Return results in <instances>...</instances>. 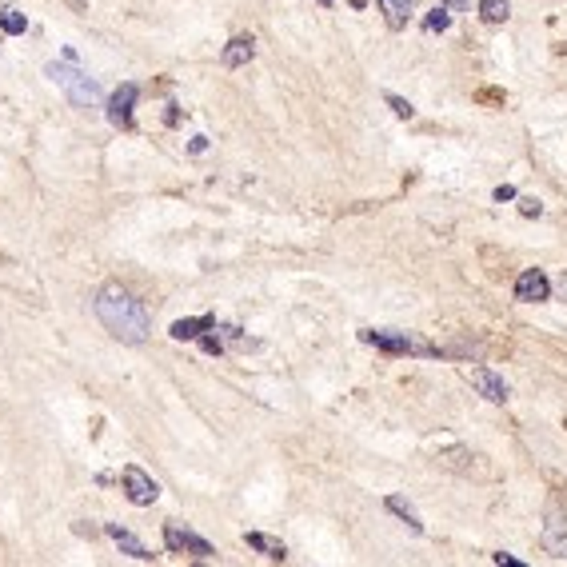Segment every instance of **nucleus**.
I'll list each match as a JSON object with an SVG mask.
<instances>
[{"mask_svg": "<svg viewBox=\"0 0 567 567\" xmlns=\"http://www.w3.org/2000/svg\"><path fill=\"white\" fill-rule=\"evenodd\" d=\"M208 328H216V320H212V316H196V320H176L168 332H172V340H200Z\"/></svg>", "mask_w": 567, "mask_h": 567, "instance_id": "obj_12", "label": "nucleus"}, {"mask_svg": "<svg viewBox=\"0 0 567 567\" xmlns=\"http://www.w3.org/2000/svg\"><path fill=\"white\" fill-rule=\"evenodd\" d=\"M439 4H448V8H468L471 0H439Z\"/></svg>", "mask_w": 567, "mask_h": 567, "instance_id": "obj_24", "label": "nucleus"}, {"mask_svg": "<svg viewBox=\"0 0 567 567\" xmlns=\"http://www.w3.org/2000/svg\"><path fill=\"white\" fill-rule=\"evenodd\" d=\"M384 4V12H388V24L391 28H404L407 24V12L416 8V0H380Z\"/></svg>", "mask_w": 567, "mask_h": 567, "instance_id": "obj_15", "label": "nucleus"}, {"mask_svg": "<svg viewBox=\"0 0 567 567\" xmlns=\"http://www.w3.org/2000/svg\"><path fill=\"white\" fill-rule=\"evenodd\" d=\"M164 548L168 551H188V555H196V559H212V555H216V548H212L204 535L188 532V527H180V523H168V527H164Z\"/></svg>", "mask_w": 567, "mask_h": 567, "instance_id": "obj_4", "label": "nucleus"}, {"mask_svg": "<svg viewBox=\"0 0 567 567\" xmlns=\"http://www.w3.org/2000/svg\"><path fill=\"white\" fill-rule=\"evenodd\" d=\"M92 312L96 320L108 328V336H116L120 344H144L148 332H152V316L148 308L120 284H104L92 300Z\"/></svg>", "mask_w": 567, "mask_h": 567, "instance_id": "obj_1", "label": "nucleus"}, {"mask_svg": "<svg viewBox=\"0 0 567 567\" xmlns=\"http://www.w3.org/2000/svg\"><path fill=\"white\" fill-rule=\"evenodd\" d=\"M548 296H551V284H548V276L539 272V268L519 272V280H516V300H523V304H539V300H548Z\"/></svg>", "mask_w": 567, "mask_h": 567, "instance_id": "obj_7", "label": "nucleus"}, {"mask_svg": "<svg viewBox=\"0 0 567 567\" xmlns=\"http://www.w3.org/2000/svg\"><path fill=\"white\" fill-rule=\"evenodd\" d=\"M391 104V112L400 116V120H412V116H416V108H412V104H407L404 96H396V92H388V96H384Z\"/></svg>", "mask_w": 567, "mask_h": 567, "instance_id": "obj_19", "label": "nucleus"}, {"mask_svg": "<svg viewBox=\"0 0 567 567\" xmlns=\"http://www.w3.org/2000/svg\"><path fill=\"white\" fill-rule=\"evenodd\" d=\"M348 4H352V8H368V0H348Z\"/></svg>", "mask_w": 567, "mask_h": 567, "instance_id": "obj_25", "label": "nucleus"}, {"mask_svg": "<svg viewBox=\"0 0 567 567\" xmlns=\"http://www.w3.org/2000/svg\"><path fill=\"white\" fill-rule=\"evenodd\" d=\"M468 380H471V388L480 391L484 400H491V404H503V400H507V384H503V375H496L491 368H468Z\"/></svg>", "mask_w": 567, "mask_h": 567, "instance_id": "obj_8", "label": "nucleus"}, {"mask_svg": "<svg viewBox=\"0 0 567 567\" xmlns=\"http://www.w3.org/2000/svg\"><path fill=\"white\" fill-rule=\"evenodd\" d=\"M244 539H248V548L264 551L268 559H288V548H284L280 539H272V535H264V532H248Z\"/></svg>", "mask_w": 567, "mask_h": 567, "instance_id": "obj_13", "label": "nucleus"}, {"mask_svg": "<svg viewBox=\"0 0 567 567\" xmlns=\"http://www.w3.org/2000/svg\"><path fill=\"white\" fill-rule=\"evenodd\" d=\"M491 559H496V564H507V567H519V559H516V555H507V551H500V555H491Z\"/></svg>", "mask_w": 567, "mask_h": 567, "instance_id": "obj_23", "label": "nucleus"}, {"mask_svg": "<svg viewBox=\"0 0 567 567\" xmlns=\"http://www.w3.org/2000/svg\"><path fill=\"white\" fill-rule=\"evenodd\" d=\"M543 548H548L555 559H567V523L559 516L548 519V527H543Z\"/></svg>", "mask_w": 567, "mask_h": 567, "instance_id": "obj_11", "label": "nucleus"}, {"mask_svg": "<svg viewBox=\"0 0 567 567\" xmlns=\"http://www.w3.org/2000/svg\"><path fill=\"white\" fill-rule=\"evenodd\" d=\"M136 96H140V88L136 84H120L112 96H108V124L112 128H132V108H136Z\"/></svg>", "mask_w": 567, "mask_h": 567, "instance_id": "obj_6", "label": "nucleus"}, {"mask_svg": "<svg viewBox=\"0 0 567 567\" xmlns=\"http://www.w3.org/2000/svg\"><path fill=\"white\" fill-rule=\"evenodd\" d=\"M388 511L391 516H400L407 523V527H412V532L420 535L423 532V523H420V516H416V507H412V503L404 500V496H388Z\"/></svg>", "mask_w": 567, "mask_h": 567, "instance_id": "obj_14", "label": "nucleus"}, {"mask_svg": "<svg viewBox=\"0 0 567 567\" xmlns=\"http://www.w3.org/2000/svg\"><path fill=\"white\" fill-rule=\"evenodd\" d=\"M496 200H516V188H511V184H500V188H496Z\"/></svg>", "mask_w": 567, "mask_h": 567, "instance_id": "obj_22", "label": "nucleus"}, {"mask_svg": "<svg viewBox=\"0 0 567 567\" xmlns=\"http://www.w3.org/2000/svg\"><path fill=\"white\" fill-rule=\"evenodd\" d=\"M124 496H128L136 507H148V503H156V496H160V484L148 475L144 468H124Z\"/></svg>", "mask_w": 567, "mask_h": 567, "instance_id": "obj_5", "label": "nucleus"}, {"mask_svg": "<svg viewBox=\"0 0 567 567\" xmlns=\"http://www.w3.org/2000/svg\"><path fill=\"white\" fill-rule=\"evenodd\" d=\"M24 28H28L24 12H17V8H4V12H0V33L4 36H20Z\"/></svg>", "mask_w": 567, "mask_h": 567, "instance_id": "obj_18", "label": "nucleus"}, {"mask_svg": "<svg viewBox=\"0 0 567 567\" xmlns=\"http://www.w3.org/2000/svg\"><path fill=\"white\" fill-rule=\"evenodd\" d=\"M359 340L375 344L380 352H391V356H404V352H412V356H439L436 344L420 340V336H412V332H375V328H364Z\"/></svg>", "mask_w": 567, "mask_h": 567, "instance_id": "obj_3", "label": "nucleus"}, {"mask_svg": "<svg viewBox=\"0 0 567 567\" xmlns=\"http://www.w3.org/2000/svg\"><path fill=\"white\" fill-rule=\"evenodd\" d=\"M200 348H204L208 356H220V352H224V340H220V336H200Z\"/></svg>", "mask_w": 567, "mask_h": 567, "instance_id": "obj_20", "label": "nucleus"}, {"mask_svg": "<svg viewBox=\"0 0 567 567\" xmlns=\"http://www.w3.org/2000/svg\"><path fill=\"white\" fill-rule=\"evenodd\" d=\"M480 17H484V24H503L511 17V4L507 0H480Z\"/></svg>", "mask_w": 567, "mask_h": 567, "instance_id": "obj_16", "label": "nucleus"}, {"mask_svg": "<svg viewBox=\"0 0 567 567\" xmlns=\"http://www.w3.org/2000/svg\"><path fill=\"white\" fill-rule=\"evenodd\" d=\"M252 56H256V40H252V36H236V40H228V49L220 52V65L240 68V65H248Z\"/></svg>", "mask_w": 567, "mask_h": 567, "instance_id": "obj_10", "label": "nucleus"}, {"mask_svg": "<svg viewBox=\"0 0 567 567\" xmlns=\"http://www.w3.org/2000/svg\"><path fill=\"white\" fill-rule=\"evenodd\" d=\"M44 76H49L56 88H65V96L72 100V108H96L100 104V84L84 72V68H76V56L72 52H65V60H52L49 68H44Z\"/></svg>", "mask_w": 567, "mask_h": 567, "instance_id": "obj_2", "label": "nucleus"}, {"mask_svg": "<svg viewBox=\"0 0 567 567\" xmlns=\"http://www.w3.org/2000/svg\"><path fill=\"white\" fill-rule=\"evenodd\" d=\"M519 212H523V216H539V212H543V204H539V200H523V204H519Z\"/></svg>", "mask_w": 567, "mask_h": 567, "instance_id": "obj_21", "label": "nucleus"}, {"mask_svg": "<svg viewBox=\"0 0 567 567\" xmlns=\"http://www.w3.org/2000/svg\"><path fill=\"white\" fill-rule=\"evenodd\" d=\"M104 532H108V539H112L124 555H132V559H140V564H152V559H156V555H152V548H144V543L128 532V527H120V523H104Z\"/></svg>", "mask_w": 567, "mask_h": 567, "instance_id": "obj_9", "label": "nucleus"}, {"mask_svg": "<svg viewBox=\"0 0 567 567\" xmlns=\"http://www.w3.org/2000/svg\"><path fill=\"white\" fill-rule=\"evenodd\" d=\"M423 28H428V33H443V28H452V8H448V4H436V8L423 17Z\"/></svg>", "mask_w": 567, "mask_h": 567, "instance_id": "obj_17", "label": "nucleus"}]
</instances>
